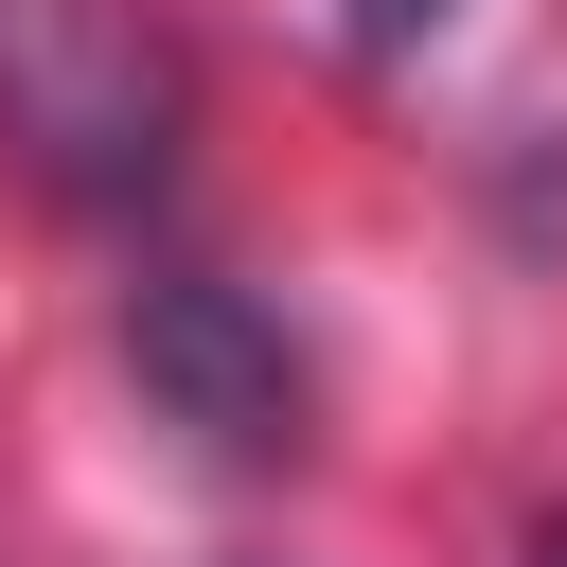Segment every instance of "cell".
I'll return each mask as SVG.
<instances>
[{"mask_svg": "<svg viewBox=\"0 0 567 567\" xmlns=\"http://www.w3.org/2000/svg\"><path fill=\"white\" fill-rule=\"evenodd\" d=\"M124 354H142V390H159L213 461H284V443H301V354H284V319H266L248 284L159 266V284L124 301Z\"/></svg>", "mask_w": 567, "mask_h": 567, "instance_id": "obj_2", "label": "cell"}, {"mask_svg": "<svg viewBox=\"0 0 567 567\" xmlns=\"http://www.w3.org/2000/svg\"><path fill=\"white\" fill-rule=\"evenodd\" d=\"M425 18H461V0H354V35H372V53H408Z\"/></svg>", "mask_w": 567, "mask_h": 567, "instance_id": "obj_3", "label": "cell"}, {"mask_svg": "<svg viewBox=\"0 0 567 567\" xmlns=\"http://www.w3.org/2000/svg\"><path fill=\"white\" fill-rule=\"evenodd\" d=\"M0 106L35 124V159H53V177L124 195V177H159L177 53H159L124 0H0Z\"/></svg>", "mask_w": 567, "mask_h": 567, "instance_id": "obj_1", "label": "cell"}, {"mask_svg": "<svg viewBox=\"0 0 567 567\" xmlns=\"http://www.w3.org/2000/svg\"><path fill=\"white\" fill-rule=\"evenodd\" d=\"M532 567H567V514H532Z\"/></svg>", "mask_w": 567, "mask_h": 567, "instance_id": "obj_4", "label": "cell"}]
</instances>
